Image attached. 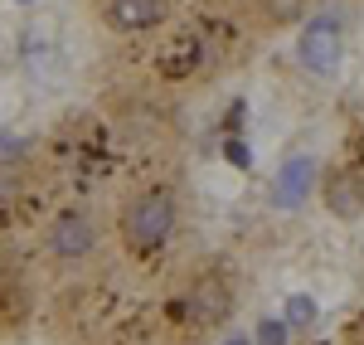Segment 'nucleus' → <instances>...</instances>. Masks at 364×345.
Returning <instances> with one entry per match:
<instances>
[{"instance_id":"nucleus-10","label":"nucleus","mask_w":364,"mask_h":345,"mask_svg":"<svg viewBox=\"0 0 364 345\" xmlns=\"http://www.w3.org/2000/svg\"><path fill=\"white\" fill-rule=\"evenodd\" d=\"M228 161H233V166H248V146H233V142H228Z\"/></svg>"},{"instance_id":"nucleus-1","label":"nucleus","mask_w":364,"mask_h":345,"mask_svg":"<svg viewBox=\"0 0 364 345\" xmlns=\"http://www.w3.org/2000/svg\"><path fill=\"white\" fill-rule=\"evenodd\" d=\"M180 229V200L170 185H151L122 209V243L127 253H161Z\"/></svg>"},{"instance_id":"nucleus-11","label":"nucleus","mask_w":364,"mask_h":345,"mask_svg":"<svg viewBox=\"0 0 364 345\" xmlns=\"http://www.w3.org/2000/svg\"><path fill=\"white\" fill-rule=\"evenodd\" d=\"M224 345H248V341H243V336H233V341H224Z\"/></svg>"},{"instance_id":"nucleus-4","label":"nucleus","mask_w":364,"mask_h":345,"mask_svg":"<svg viewBox=\"0 0 364 345\" xmlns=\"http://www.w3.org/2000/svg\"><path fill=\"white\" fill-rule=\"evenodd\" d=\"M233 282L228 277H219V272H204V277H195L190 282V297H185V307H190V317L199 321V326H224L228 317H233Z\"/></svg>"},{"instance_id":"nucleus-12","label":"nucleus","mask_w":364,"mask_h":345,"mask_svg":"<svg viewBox=\"0 0 364 345\" xmlns=\"http://www.w3.org/2000/svg\"><path fill=\"white\" fill-rule=\"evenodd\" d=\"M20 5H29V0H20Z\"/></svg>"},{"instance_id":"nucleus-8","label":"nucleus","mask_w":364,"mask_h":345,"mask_svg":"<svg viewBox=\"0 0 364 345\" xmlns=\"http://www.w3.org/2000/svg\"><path fill=\"white\" fill-rule=\"evenodd\" d=\"M287 321H291V326H311V321H316V302L291 297V302H287Z\"/></svg>"},{"instance_id":"nucleus-5","label":"nucleus","mask_w":364,"mask_h":345,"mask_svg":"<svg viewBox=\"0 0 364 345\" xmlns=\"http://www.w3.org/2000/svg\"><path fill=\"white\" fill-rule=\"evenodd\" d=\"M97 15L112 34H146L170 15L166 0H97Z\"/></svg>"},{"instance_id":"nucleus-6","label":"nucleus","mask_w":364,"mask_h":345,"mask_svg":"<svg viewBox=\"0 0 364 345\" xmlns=\"http://www.w3.org/2000/svg\"><path fill=\"white\" fill-rule=\"evenodd\" d=\"M311 180H316V161H311V156H291V161H282V171L272 175V204L296 209V204L311 195Z\"/></svg>"},{"instance_id":"nucleus-3","label":"nucleus","mask_w":364,"mask_h":345,"mask_svg":"<svg viewBox=\"0 0 364 345\" xmlns=\"http://www.w3.org/2000/svg\"><path fill=\"white\" fill-rule=\"evenodd\" d=\"M340 54H345V29H340V20L336 15H311L306 29H301V44H296L301 68H311L316 78H331L340 68Z\"/></svg>"},{"instance_id":"nucleus-2","label":"nucleus","mask_w":364,"mask_h":345,"mask_svg":"<svg viewBox=\"0 0 364 345\" xmlns=\"http://www.w3.org/2000/svg\"><path fill=\"white\" fill-rule=\"evenodd\" d=\"M97 243H102V229H97L92 209H83V204L58 209L54 219H49V229H44V253L58 267H83V262H92Z\"/></svg>"},{"instance_id":"nucleus-7","label":"nucleus","mask_w":364,"mask_h":345,"mask_svg":"<svg viewBox=\"0 0 364 345\" xmlns=\"http://www.w3.org/2000/svg\"><path fill=\"white\" fill-rule=\"evenodd\" d=\"M326 200H331V214H340V219H355V214H364V190L350 180H336L331 190H326Z\"/></svg>"},{"instance_id":"nucleus-9","label":"nucleus","mask_w":364,"mask_h":345,"mask_svg":"<svg viewBox=\"0 0 364 345\" xmlns=\"http://www.w3.org/2000/svg\"><path fill=\"white\" fill-rule=\"evenodd\" d=\"M262 341H267V345H282V341H287V326H282V321H267V326H262Z\"/></svg>"}]
</instances>
